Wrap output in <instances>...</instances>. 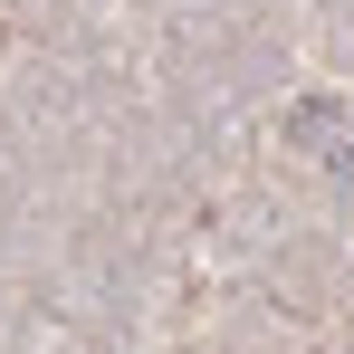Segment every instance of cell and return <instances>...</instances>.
Here are the masks:
<instances>
[]
</instances>
